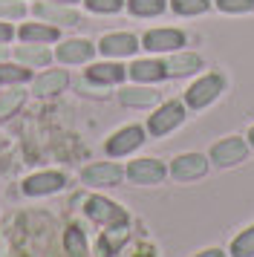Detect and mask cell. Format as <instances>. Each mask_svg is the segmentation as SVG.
<instances>
[{
    "instance_id": "cell-15",
    "label": "cell",
    "mask_w": 254,
    "mask_h": 257,
    "mask_svg": "<svg viewBox=\"0 0 254 257\" xmlns=\"http://www.w3.org/2000/svg\"><path fill=\"white\" fill-rule=\"evenodd\" d=\"M90 75V81H98V84H115L124 78V67H118V64H95L87 70Z\"/></svg>"
},
{
    "instance_id": "cell-3",
    "label": "cell",
    "mask_w": 254,
    "mask_h": 257,
    "mask_svg": "<svg viewBox=\"0 0 254 257\" xmlns=\"http://www.w3.org/2000/svg\"><path fill=\"white\" fill-rule=\"evenodd\" d=\"M171 174L179 179V182H191V179H202L208 174V159L202 153H182L176 156L171 165Z\"/></svg>"
},
{
    "instance_id": "cell-2",
    "label": "cell",
    "mask_w": 254,
    "mask_h": 257,
    "mask_svg": "<svg viewBox=\"0 0 254 257\" xmlns=\"http://www.w3.org/2000/svg\"><path fill=\"white\" fill-rule=\"evenodd\" d=\"M248 156V145L240 139V136H228V139H219L214 148H211V162L217 168H234V165L245 162Z\"/></svg>"
},
{
    "instance_id": "cell-30",
    "label": "cell",
    "mask_w": 254,
    "mask_h": 257,
    "mask_svg": "<svg viewBox=\"0 0 254 257\" xmlns=\"http://www.w3.org/2000/svg\"><path fill=\"white\" fill-rule=\"evenodd\" d=\"M194 257H225L219 248H205V251H199V254H194Z\"/></svg>"
},
{
    "instance_id": "cell-13",
    "label": "cell",
    "mask_w": 254,
    "mask_h": 257,
    "mask_svg": "<svg viewBox=\"0 0 254 257\" xmlns=\"http://www.w3.org/2000/svg\"><path fill=\"white\" fill-rule=\"evenodd\" d=\"M130 75L136 81H162L168 72H165V64H159V61H136L130 67Z\"/></svg>"
},
{
    "instance_id": "cell-24",
    "label": "cell",
    "mask_w": 254,
    "mask_h": 257,
    "mask_svg": "<svg viewBox=\"0 0 254 257\" xmlns=\"http://www.w3.org/2000/svg\"><path fill=\"white\" fill-rule=\"evenodd\" d=\"M67 248H69V254H78V257H84L87 254V243H84V237H81V231L78 228H69L67 231Z\"/></svg>"
},
{
    "instance_id": "cell-27",
    "label": "cell",
    "mask_w": 254,
    "mask_h": 257,
    "mask_svg": "<svg viewBox=\"0 0 254 257\" xmlns=\"http://www.w3.org/2000/svg\"><path fill=\"white\" fill-rule=\"evenodd\" d=\"M23 101V95L21 93H9V95H0V113H3V116H9L12 110H15V107L21 104Z\"/></svg>"
},
{
    "instance_id": "cell-16",
    "label": "cell",
    "mask_w": 254,
    "mask_h": 257,
    "mask_svg": "<svg viewBox=\"0 0 254 257\" xmlns=\"http://www.w3.org/2000/svg\"><path fill=\"white\" fill-rule=\"evenodd\" d=\"M64 87H67V72H61V70L46 72V75H41V78H38V84H35L38 95H52V93H61Z\"/></svg>"
},
{
    "instance_id": "cell-21",
    "label": "cell",
    "mask_w": 254,
    "mask_h": 257,
    "mask_svg": "<svg viewBox=\"0 0 254 257\" xmlns=\"http://www.w3.org/2000/svg\"><path fill=\"white\" fill-rule=\"evenodd\" d=\"M38 15L46 21H61V24H78V15L69 9H52V6H38Z\"/></svg>"
},
{
    "instance_id": "cell-8",
    "label": "cell",
    "mask_w": 254,
    "mask_h": 257,
    "mask_svg": "<svg viewBox=\"0 0 254 257\" xmlns=\"http://www.w3.org/2000/svg\"><path fill=\"white\" fill-rule=\"evenodd\" d=\"M185 44V35L179 29H153L145 35V47L150 52H171V49L182 47Z\"/></svg>"
},
{
    "instance_id": "cell-1",
    "label": "cell",
    "mask_w": 254,
    "mask_h": 257,
    "mask_svg": "<svg viewBox=\"0 0 254 257\" xmlns=\"http://www.w3.org/2000/svg\"><path fill=\"white\" fill-rule=\"evenodd\" d=\"M222 87H225L222 75L211 72V75H205V78H199L196 84H191V87H188L185 101H188V107H194V110H202V107H208L219 93H222Z\"/></svg>"
},
{
    "instance_id": "cell-23",
    "label": "cell",
    "mask_w": 254,
    "mask_h": 257,
    "mask_svg": "<svg viewBox=\"0 0 254 257\" xmlns=\"http://www.w3.org/2000/svg\"><path fill=\"white\" fill-rule=\"evenodd\" d=\"M217 6L228 15H242L254 9V0H217Z\"/></svg>"
},
{
    "instance_id": "cell-29",
    "label": "cell",
    "mask_w": 254,
    "mask_h": 257,
    "mask_svg": "<svg viewBox=\"0 0 254 257\" xmlns=\"http://www.w3.org/2000/svg\"><path fill=\"white\" fill-rule=\"evenodd\" d=\"M0 15H9V18L21 15V3H0Z\"/></svg>"
},
{
    "instance_id": "cell-31",
    "label": "cell",
    "mask_w": 254,
    "mask_h": 257,
    "mask_svg": "<svg viewBox=\"0 0 254 257\" xmlns=\"http://www.w3.org/2000/svg\"><path fill=\"white\" fill-rule=\"evenodd\" d=\"M9 38H12V29L6 24H0V41H9Z\"/></svg>"
},
{
    "instance_id": "cell-7",
    "label": "cell",
    "mask_w": 254,
    "mask_h": 257,
    "mask_svg": "<svg viewBox=\"0 0 254 257\" xmlns=\"http://www.w3.org/2000/svg\"><path fill=\"white\" fill-rule=\"evenodd\" d=\"M142 142H145V130L142 127H124L107 142V153L110 156H124V153L136 151Z\"/></svg>"
},
{
    "instance_id": "cell-6",
    "label": "cell",
    "mask_w": 254,
    "mask_h": 257,
    "mask_svg": "<svg viewBox=\"0 0 254 257\" xmlns=\"http://www.w3.org/2000/svg\"><path fill=\"white\" fill-rule=\"evenodd\" d=\"M127 176L136 182V185H156L168 176V168L159 159H139L127 168Z\"/></svg>"
},
{
    "instance_id": "cell-18",
    "label": "cell",
    "mask_w": 254,
    "mask_h": 257,
    "mask_svg": "<svg viewBox=\"0 0 254 257\" xmlns=\"http://www.w3.org/2000/svg\"><path fill=\"white\" fill-rule=\"evenodd\" d=\"M159 93L153 90H121V104L124 107H150L156 104Z\"/></svg>"
},
{
    "instance_id": "cell-9",
    "label": "cell",
    "mask_w": 254,
    "mask_h": 257,
    "mask_svg": "<svg viewBox=\"0 0 254 257\" xmlns=\"http://www.w3.org/2000/svg\"><path fill=\"white\" fill-rule=\"evenodd\" d=\"M121 176H124V171H121L118 165L104 162V165L87 168V171H84V182H90V185H118Z\"/></svg>"
},
{
    "instance_id": "cell-11",
    "label": "cell",
    "mask_w": 254,
    "mask_h": 257,
    "mask_svg": "<svg viewBox=\"0 0 254 257\" xmlns=\"http://www.w3.org/2000/svg\"><path fill=\"white\" fill-rule=\"evenodd\" d=\"M202 67V58L196 55V52H179V55H173L168 64H165V72L168 75H191Z\"/></svg>"
},
{
    "instance_id": "cell-14",
    "label": "cell",
    "mask_w": 254,
    "mask_h": 257,
    "mask_svg": "<svg viewBox=\"0 0 254 257\" xmlns=\"http://www.w3.org/2000/svg\"><path fill=\"white\" fill-rule=\"evenodd\" d=\"M92 55V47L87 41H67L64 47L58 49V58L67 61V64H78V61H87Z\"/></svg>"
},
{
    "instance_id": "cell-19",
    "label": "cell",
    "mask_w": 254,
    "mask_h": 257,
    "mask_svg": "<svg viewBox=\"0 0 254 257\" xmlns=\"http://www.w3.org/2000/svg\"><path fill=\"white\" fill-rule=\"evenodd\" d=\"M130 12L139 15V18H153L165 9V0H127Z\"/></svg>"
},
{
    "instance_id": "cell-25",
    "label": "cell",
    "mask_w": 254,
    "mask_h": 257,
    "mask_svg": "<svg viewBox=\"0 0 254 257\" xmlns=\"http://www.w3.org/2000/svg\"><path fill=\"white\" fill-rule=\"evenodd\" d=\"M29 72L26 70H18V67H9V64H0V81L3 84H12V81H26Z\"/></svg>"
},
{
    "instance_id": "cell-26",
    "label": "cell",
    "mask_w": 254,
    "mask_h": 257,
    "mask_svg": "<svg viewBox=\"0 0 254 257\" xmlns=\"http://www.w3.org/2000/svg\"><path fill=\"white\" fill-rule=\"evenodd\" d=\"M92 12H118L124 6V0H87Z\"/></svg>"
},
{
    "instance_id": "cell-22",
    "label": "cell",
    "mask_w": 254,
    "mask_h": 257,
    "mask_svg": "<svg viewBox=\"0 0 254 257\" xmlns=\"http://www.w3.org/2000/svg\"><path fill=\"white\" fill-rule=\"evenodd\" d=\"M23 38L26 41H55L58 32L49 26H23Z\"/></svg>"
},
{
    "instance_id": "cell-4",
    "label": "cell",
    "mask_w": 254,
    "mask_h": 257,
    "mask_svg": "<svg viewBox=\"0 0 254 257\" xmlns=\"http://www.w3.org/2000/svg\"><path fill=\"white\" fill-rule=\"evenodd\" d=\"M185 121V107L179 101H168L165 107L156 110V116H150V133L153 136H165V133H171L173 127H179Z\"/></svg>"
},
{
    "instance_id": "cell-20",
    "label": "cell",
    "mask_w": 254,
    "mask_h": 257,
    "mask_svg": "<svg viewBox=\"0 0 254 257\" xmlns=\"http://www.w3.org/2000/svg\"><path fill=\"white\" fill-rule=\"evenodd\" d=\"M171 6H173V12L176 15H202L208 12V6H211V0H171Z\"/></svg>"
},
{
    "instance_id": "cell-10",
    "label": "cell",
    "mask_w": 254,
    "mask_h": 257,
    "mask_svg": "<svg viewBox=\"0 0 254 257\" xmlns=\"http://www.w3.org/2000/svg\"><path fill=\"white\" fill-rule=\"evenodd\" d=\"M136 49H139V41L133 35H127V32L107 35L101 41V52L104 55H115V58H121V55H133Z\"/></svg>"
},
{
    "instance_id": "cell-5",
    "label": "cell",
    "mask_w": 254,
    "mask_h": 257,
    "mask_svg": "<svg viewBox=\"0 0 254 257\" xmlns=\"http://www.w3.org/2000/svg\"><path fill=\"white\" fill-rule=\"evenodd\" d=\"M87 214H90L95 222H104V225H124L127 222V214L115 202H110V199L104 197H92L87 199Z\"/></svg>"
},
{
    "instance_id": "cell-33",
    "label": "cell",
    "mask_w": 254,
    "mask_h": 257,
    "mask_svg": "<svg viewBox=\"0 0 254 257\" xmlns=\"http://www.w3.org/2000/svg\"><path fill=\"white\" fill-rule=\"evenodd\" d=\"M61 3H72V0H61Z\"/></svg>"
},
{
    "instance_id": "cell-32",
    "label": "cell",
    "mask_w": 254,
    "mask_h": 257,
    "mask_svg": "<svg viewBox=\"0 0 254 257\" xmlns=\"http://www.w3.org/2000/svg\"><path fill=\"white\" fill-rule=\"evenodd\" d=\"M248 145H251V148H254V127L248 130Z\"/></svg>"
},
{
    "instance_id": "cell-12",
    "label": "cell",
    "mask_w": 254,
    "mask_h": 257,
    "mask_svg": "<svg viewBox=\"0 0 254 257\" xmlns=\"http://www.w3.org/2000/svg\"><path fill=\"white\" fill-rule=\"evenodd\" d=\"M64 185V176L61 174H38V176H29L23 191L26 194H49V191H58Z\"/></svg>"
},
{
    "instance_id": "cell-17",
    "label": "cell",
    "mask_w": 254,
    "mask_h": 257,
    "mask_svg": "<svg viewBox=\"0 0 254 257\" xmlns=\"http://www.w3.org/2000/svg\"><path fill=\"white\" fill-rule=\"evenodd\" d=\"M231 257H254V225L231 240Z\"/></svg>"
},
{
    "instance_id": "cell-28",
    "label": "cell",
    "mask_w": 254,
    "mask_h": 257,
    "mask_svg": "<svg viewBox=\"0 0 254 257\" xmlns=\"http://www.w3.org/2000/svg\"><path fill=\"white\" fill-rule=\"evenodd\" d=\"M18 55H21L23 61H29V64H46V61H49V55H46L44 49H21V52H18Z\"/></svg>"
}]
</instances>
